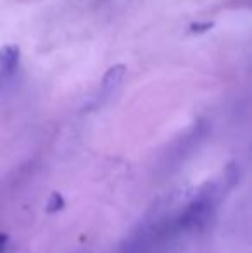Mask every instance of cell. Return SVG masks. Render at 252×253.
<instances>
[{"label": "cell", "mask_w": 252, "mask_h": 253, "mask_svg": "<svg viewBox=\"0 0 252 253\" xmlns=\"http://www.w3.org/2000/svg\"><path fill=\"white\" fill-rule=\"evenodd\" d=\"M212 212H214V190H202L195 197V200L187 207L178 220L180 229H194V227H204L209 222Z\"/></svg>", "instance_id": "obj_1"}, {"label": "cell", "mask_w": 252, "mask_h": 253, "mask_svg": "<svg viewBox=\"0 0 252 253\" xmlns=\"http://www.w3.org/2000/svg\"><path fill=\"white\" fill-rule=\"evenodd\" d=\"M125 74H126V67L123 66V64L112 66L111 69L105 73L104 80H102V83H101V88H99L97 103H104V102H107L109 98H112V95L121 86L123 80H125Z\"/></svg>", "instance_id": "obj_3"}, {"label": "cell", "mask_w": 252, "mask_h": 253, "mask_svg": "<svg viewBox=\"0 0 252 253\" xmlns=\"http://www.w3.org/2000/svg\"><path fill=\"white\" fill-rule=\"evenodd\" d=\"M212 28V23H204V24H194L190 28L192 31H205V30H211Z\"/></svg>", "instance_id": "obj_5"}, {"label": "cell", "mask_w": 252, "mask_h": 253, "mask_svg": "<svg viewBox=\"0 0 252 253\" xmlns=\"http://www.w3.org/2000/svg\"><path fill=\"white\" fill-rule=\"evenodd\" d=\"M5 245H7V236L3 233H0V253L3 252V248H5Z\"/></svg>", "instance_id": "obj_6"}, {"label": "cell", "mask_w": 252, "mask_h": 253, "mask_svg": "<svg viewBox=\"0 0 252 253\" xmlns=\"http://www.w3.org/2000/svg\"><path fill=\"white\" fill-rule=\"evenodd\" d=\"M64 207V198L61 197L59 193H54L50 198H49V202H47V213H55V212H59Z\"/></svg>", "instance_id": "obj_4"}, {"label": "cell", "mask_w": 252, "mask_h": 253, "mask_svg": "<svg viewBox=\"0 0 252 253\" xmlns=\"http://www.w3.org/2000/svg\"><path fill=\"white\" fill-rule=\"evenodd\" d=\"M19 69V48L7 45L0 50V88L7 86Z\"/></svg>", "instance_id": "obj_2"}]
</instances>
